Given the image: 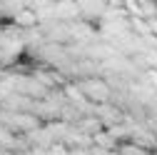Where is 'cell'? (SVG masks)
<instances>
[{
  "label": "cell",
  "mask_w": 157,
  "mask_h": 155,
  "mask_svg": "<svg viewBox=\"0 0 157 155\" xmlns=\"http://www.w3.org/2000/svg\"><path fill=\"white\" fill-rule=\"evenodd\" d=\"M77 85L92 105H105L115 100V90L105 78H85V80H77Z\"/></svg>",
  "instance_id": "obj_1"
},
{
  "label": "cell",
  "mask_w": 157,
  "mask_h": 155,
  "mask_svg": "<svg viewBox=\"0 0 157 155\" xmlns=\"http://www.w3.org/2000/svg\"><path fill=\"white\" fill-rule=\"evenodd\" d=\"M55 18L60 23H67V25L82 20L80 0H57V3H55Z\"/></svg>",
  "instance_id": "obj_2"
},
{
  "label": "cell",
  "mask_w": 157,
  "mask_h": 155,
  "mask_svg": "<svg viewBox=\"0 0 157 155\" xmlns=\"http://www.w3.org/2000/svg\"><path fill=\"white\" fill-rule=\"evenodd\" d=\"M80 10H82V20L87 23L102 20L107 13V3H102V0H80Z\"/></svg>",
  "instance_id": "obj_3"
},
{
  "label": "cell",
  "mask_w": 157,
  "mask_h": 155,
  "mask_svg": "<svg viewBox=\"0 0 157 155\" xmlns=\"http://www.w3.org/2000/svg\"><path fill=\"white\" fill-rule=\"evenodd\" d=\"M30 10H35L40 25H48V23H55L57 20V18H55V3H50V0H33Z\"/></svg>",
  "instance_id": "obj_4"
},
{
  "label": "cell",
  "mask_w": 157,
  "mask_h": 155,
  "mask_svg": "<svg viewBox=\"0 0 157 155\" xmlns=\"http://www.w3.org/2000/svg\"><path fill=\"white\" fill-rule=\"evenodd\" d=\"M95 145H97V148H102V150H107V153L120 150V143H117L107 130H102V133H97V135H95Z\"/></svg>",
  "instance_id": "obj_5"
},
{
  "label": "cell",
  "mask_w": 157,
  "mask_h": 155,
  "mask_svg": "<svg viewBox=\"0 0 157 155\" xmlns=\"http://www.w3.org/2000/svg\"><path fill=\"white\" fill-rule=\"evenodd\" d=\"M120 153H122V155H142V153H150V150L137 148V145L130 140V143H122V145H120Z\"/></svg>",
  "instance_id": "obj_6"
},
{
  "label": "cell",
  "mask_w": 157,
  "mask_h": 155,
  "mask_svg": "<svg viewBox=\"0 0 157 155\" xmlns=\"http://www.w3.org/2000/svg\"><path fill=\"white\" fill-rule=\"evenodd\" d=\"M48 153H50V155H70V148H67L65 143H55Z\"/></svg>",
  "instance_id": "obj_7"
},
{
  "label": "cell",
  "mask_w": 157,
  "mask_h": 155,
  "mask_svg": "<svg viewBox=\"0 0 157 155\" xmlns=\"http://www.w3.org/2000/svg\"><path fill=\"white\" fill-rule=\"evenodd\" d=\"M145 58H147V68L150 70H157V50H147Z\"/></svg>",
  "instance_id": "obj_8"
},
{
  "label": "cell",
  "mask_w": 157,
  "mask_h": 155,
  "mask_svg": "<svg viewBox=\"0 0 157 155\" xmlns=\"http://www.w3.org/2000/svg\"><path fill=\"white\" fill-rule=\"evenodd\" d=\"M70 155H92V153H90V148H75V150H70Z\"/></svg>",
  "instance_id": "obj_9"
},
{
  "label": "cell",
  "mask_w": 157,
  "mask_h": 155,
  "mask_svg": "<svg viewBox=\"0 0 157 155\" xmlns=\"http://www.w3.org/2000/svg\"><path fill=\"white\" fill-rule=\"evenodd\" d=\"M110 155H122V153H120V150H115V153H110Z\"/></svg>",
  "instance_id": "obj_10"
},
{
  "label": "cell",
  "mask_w": 157,
  "mask_h": 155,
  "mask_svg": "<svg viewBox=\"0 0 157 155\" xmlns=\"http://www.w3.org/2000/svg\"><path fill=\"white\" fill-rule=\"evenodd\" d=\"M0 65H3V63H0Z\"/></svg>",
  "instance_id": "obj_11"
}]
</instances>
